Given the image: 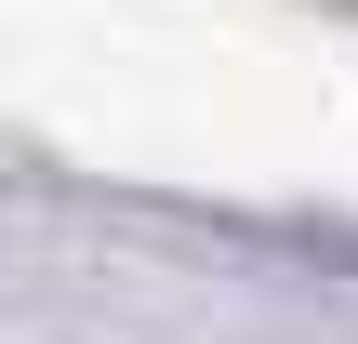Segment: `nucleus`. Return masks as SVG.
Wrapping results in <instances>:
<instances>
[]
</instances>
